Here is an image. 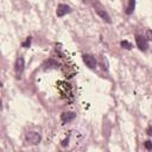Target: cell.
<instances>
[{
    "instance_id": "1",
    "label": "cell",
    "mask_w": 152,
    "mask_h": 152,
    "mask_svg": "<svg viewBox=\"0 0 152 152\" xmlns=\"http://www.w3.org/2000/svg\"><path fill=\"white\" fill-rule=\"evenodd\" d=\"M24 68H25V62H24V58L21 56H19L17 59H15V64H14V70H15V74H17V77L20 78L21 77V74L24 71Z\"/></svg>"
},
{
    "instance_id": "2",
    "label": "cell",
    "mask_w": 152,
    "mask_h": 152,
    "mask_svg": "<svg viewBox=\"0 0 152 152\" xmlns=\"http://www.w3.org/2000/svg\"><path fill=\"white\" fill-rule=\"evenodd\" d=\"M25 139L27 142H30L32 145H37L40 141V134L38 132H28V133H26Z\"/></svg>"
},
{
    "instance_id": "3",
    "label": "cell",
    "mask_w": 152,
    "mask_h": 152,
    "mask_svg": "<svg viewBox=\"0 0 152 152\" xmlns=\"http://www.w3.org/2000/svg\"><path fill=\"white\" fill-rule=\"evenodd\" d=\"M58 86V89H59V93H61V95L62 96H71V87H70V84L69 83H66V82H58L57 83Z\"/></svg>"
},
{
    "instance_id": "4",
    "label": "cell",
    "mask_w": 152,
    "mask_h": 152,
    "mask_svg": "<svg viewBox=\"0 0 152 152\" xmlns=\"http://www.w3.org/2000/svg\"><path fill=\"white\" fill-rule=\"evenodd\" d=\"M135 42H137V46L141 50V51H146L148 48V40L145 38V36H137L135 37Z\"/></svg>"
},
{
    "instance_id": "5",
    "label": "cell",
    "mask_w": 152,
    "mask_h": 152,
    "mask_svg": "<svg viewBox=\"0 0 152 152\" xmlns=\"http://www.w3.org/2000/svg\"><path fill=\"white\" fill-rule=\"evenodd\" d=\"M82 59H83V63L88 66V68H90V69H95L96 68V59H95V57L94 56H91V55H83L82 56Z\"/></svg>"
},
{
    "instance_id": "6",
    "label": "cell",
    "mask_w": 152,
    "mask_h": 152,
    "mask_svg": "<svg viewBox=\"0 0 152 152\" xmlns=\"http://www.w3.org/2000/svg\"><path fill=\"white\" fill-rule=\"evenodd\" d=\"M70 12H71V8H70L68 5H65V4H59V5L57 6L56 14H57V17H63V15L70 13Z\"/></svg>"
},
{
    "instance_id": "7",
    "label": "cell",
    "mask_w": 152,
    "mask_h": 152,
    "mask_svg": "<svg viewBox=\"0 0 152 152\" xmlns=\"http://www.w3.org/2000/svg\"><path fill=\"white\" fill-rule=\"evenodd\" d=\"M75 118H76V114H75L74 112H64V113H62V115H61V120H62L64 124L71 122Z\"/></svg>"
},
{
    "instance_id": "8",
    "label": "cell",
    "mask_w": 152,
    "mask_h": 152,
    "mask_svg": "<svg viewBox=\"0 0 152 152\" xmlns=\"http://www.w3.org/2000/svg\"><path fill=\"white\" fill-rule=\"evenodd\" d=\"M96 13H97V14H99V15H100V17H101L103 20H106L107 23H109V24L112 23L109 14H108V13H107L104 10H102V8H96Z\"/></svg>"
},
{
    "instance_id": "9",
    "label": "cell",
    "mask_w": 152,
    "mask_h": 152,
    "mask_svg": "<svg viewBox=\"0 0 152 152\" xmlns=\"http://www.w3.org/2000/svg\"><path fill=\"white\" fill-rule=\"evenodd\" d=\"M134 7H135V1H134V0H131V1L128 2V5H127L126 10H125L126 14H132L133 11H134Z\"/></svg>"
},
{
    "instance_id": "10",
    "label": "cell",
    "mask_w": 152,
    "mask_h": 152,
    "mask_svg": "<svg viewBox=\"0 0 152 152\" xmlns=\"http://www.w3.org/2000/svg\"><path fill=\"white\" fill-rule=\"evenodd\" d=\"M120 45H121L124 49H126V50H131V49H132V44H131L128 40H121V42H120Z\"/></svg>"
},
{
    "instance_id": "11",
    "label": "cell",
    "mask_w": 152,
    "mask_h": 152,
    "mask_svg": "<svg viewBox=\"0 0 152 152\" xmlns=\"http://www.w3.org/2000/svg\"><path fill=\"white\" fill-rule=\"evenodd\" d=\"M144 145H145V147H146L148 151H152V141H150V140H146V141L144 142Z\"/></svg>"
},
{
    "instance_id": "12",
    "label": "cell",
    "mask_w": 152,
    "mask_h": 152,
    "mask_svg": "<svg viewBox=\"0 0 152 152\" xmlns=\"http://www.w3.org/2000/svg\"><path fill=\"white\" fill-rule=\"evenodd\" d=\"M145 38L147 40H152V30H147L145 33Z\"/></svg>"
},
{
    "instance_id": "13",
    "label": "cell",
    "mask_w": 152,
    "mask_h": 152,
    "mask_svg": "<svg viewBox=\"0 0 152 152\" xmlns=\"http://www.w3.org/2000/svg\"><path fill=\"white\" fill-rule=\"evenodd\" d=\"M30 45H31V37H27L26 40L23 43V46H24V48H28Z\"/></svg>"
},
{
    "instance_id": "14",
    "label": "cell",
    "mask_w": 152,
    "mask_h": 152,
    "mask_svg": "<svg viewBox=\"0 0 152 152\" xmlns=\"http://www.w3.org/2000/svg\"><path fill=\"white\" fill-rule=\"evenodd\" d=\"M146 132H147V134H148V135H151V137H152V126H150V127L147 128V131H146Z\"/></svg>"
}]
</instances>
